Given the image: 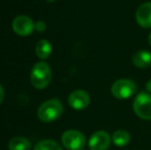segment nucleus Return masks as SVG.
<instances>
[{"label": "nucleus", "mask_w": 151, "mask_h": 150, "mask_svg": "<svg viewBox=\"0 0 151 150\" xmlns=\"http://www.w3.org/2000/svg\"><path fill=\"white\" fill-rule=\"evenodd\" d=\"M31 83L37 90H43L52 80L50 67L44 62H38L33 66L30 74Z\"/></svg>", "instance_id": "nucleus-2"}, {"label": "nucleus", "mask_w": 151, "mask_h": 150, "mask_svg": "<svg viewBox=\"0 0 151 150\" xmlns=\"http://www.w3.org/2000/svg\"><path fill=\"white\" fill-rule=\"evenodd\" d=\"M12 30L20 36H29L35 30V24L28 16H18L12 21Z\"/></svg>", "instance_id": "nucleus-6"}, {"label": "nucleus", "mask_w": 151, "mask_h": 150, "mask_svg": "<svg viewBox=\"0 0 151 150\" xmlns=\"http://www.w3.org/2000/svg\"><path fill=\"white\" fill-rule=\"evenodd\" d=\"M131 141V135L124 130H118L112 135V142L115 146L123 147L127 146Z\"/></svg>", "instance_id": "nucleus-13"}, {"label": "nucleus", "mask_w": 151, "mask_h": 150, "mask_svg": "<svg viewBox=\"0 0 151 150\" xmlns=\"http://www.w3.org/2000/svg\"><path fill=\"white\" fill-rule=\"evenodd\" d=\"M133 64L141 69L151 67V52L148 50H138L133 55Z\"/></svg>", "instance_id": "nucleus-10"}, {"label": "nucleus", "mask_w": 151, "mask_h": 150, "mask_svg": "<svg viewBox=\"0 0 151 150\" xmlns=\"http://www.w3.org/2000/svg\"><path fill=\"white\" fill-rule=\"evenodd\" d=\"M52 54V44L48 40L41 39L36 44V55L41 60H45Z\"/></svg>", "instance_id": "nucleus-11"}, {"label": "nucleus", "mask_w": 151, "mask_h": 150, "mask_svg": "<svg viewBox=\"0 0 151 150\" xmlns=\"http://www.w3.org/2000/svg\"><path fill=\"white\" fill-rule=\"evenodd\" d=\"M137 90L138 86L134 80L121 78V79L114 81V83L112 84L111 94L114 98L118 100H125V99H129L131 97H133Z\"/></svg>", "instance_id": "nucleus-3"}, {"label": "nucleus", "mask_w": 151, "mask_h": 150, "mask_svg": "<svg viewBox=\"0 0 151 150\" xmlns=\"http://www.w3.org/2000/svg\"><path fill=\"white\" fill-rule=\"evenodd\" d=\"M4 96H5V94H4V90L1 86V84H0V104H1L2 101L4 100Z\"/></svg>", "instance_id": "nucleus-16"}, {"label": "nucleus", "mask_w": 151, "mask_h": 150, "mask_svg": "<svg viewBox=\"0 0 151 150\" xmlns=\"http://www.w3.org/2000/svg\"><path fill=\"white\" fill-rule=\"evenodd\" d=\"M83 150H84V149H83Z\"/></svg>", "instance_id": "nucleus-20"}, {"label": "nucleus", "mask_w": 151, "mask_h": 150, "mask_svg": "<svg viewBox=\"0 0 151 150\" xmlns=\"http://www.w3.org/2000/svg\"><path fill=\"white\" fill-rule=\"evenodd\" d=\"M46 28V25L44 24V22H42V21H39V22H37L35 24V29L37 31H39V32H42V31H44Z\"/></svg>", "instance_id": "nucleus-15"}, {"label": "nucleus", "mask_w": 151, "mask_h": 150, "mask_svg": "<svg viewBox=\"0 0 151 150\" xmlns=\"http://www.w3.org/2000/svg\"><path fill=\"white\" fill-rule=\"evenodd\" d=\"M136 21L142 28H151V2H145L138 7L136 11Z\"/></svg>", "instance_id": "nucleus-9"}, {"label": "nucleus", "mask_w": 151, "mask_h": 150, "mask_svg": "<svg viewBox=\"0 0 151 150\" xmlns=\"http://www.w3.org/2000/svg\"><path fill=\"white\" fill-rule=\"evenodd\" d=\"M34 150H63V148L57 141L45 139V140L39 141L35 145Z\"/></svg>", "instance_id": "nucleus-14"}, {"label": "nucleus", "mask_w": 151, "mask_h": 150, "mask_svg": "<svg viewBox=\"0 0 151 150\" xmlns=\"http://www.w3.org/2000/svg\"><path fill=\"white\" fill-rule=\"evenodd\" d=\"M146 90H148V92L151 94V79H149L147 81V83H146Z\"/></svg>", "instance_id": "nucleus-17"}, {"label": "nucleus", "mask_w": 151, "mask_h": 150, "mask_svg": "<svg viewBox=\"0 0 151 150\" xmlns=\"http://www.w3.org/2000/svg\"><path fill=\"white\" fill-rule=\"evenodd\" d=\"M91 97L88 93L83 90H76L68 97V104L75 110H83L90 105Z\"/></svg>", "instance_id": "nucleus-7"}, {"label": "nucleus", "mask_w": 151, "mask_h": 150, "mask_svg": "<svg viewBox=\"0 0 151 150\" xmlns=\"http://www.w3.org/2000/svg\"><path fill=\"white\" fill-rule=\"evenodd\" d=\"M31 142L24 137H14L8 143L9 150H31Z\"/></svg>", "instance_id": "nucleus-12"}, {"label": "nucleus", "mask_w": 151, "mask_h": 150, "mask_svg": "<svg viewBox=\"0 0 151 150\" xmlns=\"http://www.w3.org/2000/svg\"><path fill=\"white\" fill-rule=\"evenodd\" d=\"M112 138L105 131H97L91 136L88 141L90 150H107L111 144Z\"/></svg>", "instance_id": "nucleus-8"}, {"label": "nucleus", "mask_w": 151, "mask_h": 150, "mask_svg": "<svg viewBox=\"0 0 151 150\" xmlns=\"http://www.w3.org/2000/svg\"><path fill=\"white\" fill-rule=\"evenodd\" d=\"M62 143L68 150H83L86 140L81 132L69 130L62 135Z\"/></svg>", "instance_id": "nucleus-5"}, {"label": "nucleus", "mask_w": 151, "mask_h": 150, "mask_svg": "<svg viewBox=\"0 0 151 150\" xmlns=\"http://www.w3.org/2000/svg\"><path fill=\"white\" fill-rule=\"evenodd\" d=\"M63 113V104L58 99H50L39 106L37 116L43 122H52Z\"/></svg>", "instance_id": "nucleus-1"}, {"label": "nucleus", "mask_w": 151, "mask_h": 150, "mask_svg": "<svg viewBox=\"0 0 151 150\" xmlns=\"http://www.w3.org/2000/svg\"><path fill=\"white\" fill-rule=\"evenodd\" d=\"M148 43H149V45L151 46V32L149 33V35H148Z\"/></svg>", "instance_id": "nucleus-18"}, {"label": "nucleus", "mask_w": 151, "mask_h": 150, "mask_svg": "<svg viewBox=\"0 0 151 150\" xmlns=\"http://www.w3.org/2000/svg\"><path fill=\"white\" fill-rule=\"evenodd\" d=\"M133 110L138 117L144 120H151V94L141 92L133 102Z\"/></svg>", "instance_id": "nucleus-4"}, {"label": "nucleus", "mask_w": 151, "mask_h": 150, "mask_svg": "<svg viewBox=\"0 0 151 150\" xmlns=\"http://www.w3.org/2000/svg\"><path fill=\"white\" fill-rule=\"evenodd\" d=\"M47 1H48V2H55L56 0H47Z\"/></svg>", "instance_id": "nucleus-19"}]
</instances>
